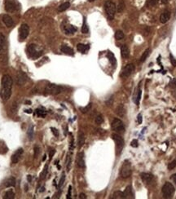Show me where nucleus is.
<instances>
[{"mask_svg": "<svg viewBox=\"0 0 176 199\" xmlns=\"http://www.w3.org/2000/svg\"><path fill=\"white\" fill-rule=\"evenodd\" d=\"M12 78L10 75L5 74L2 78V89H1V97L3 101H7L12 96Z\"/></svg>", "mask_w": 176, "mask_h": 199, "instance_id": "nucleus-1", "label": "nucleus"}, {"mask_svg": "<svg viewBox=\"0 0 176 199\" xmlns=\"http://www.w3.org/2000/svg\"><path fill=\"white\" fill-rule=\"evenodd\" d=\"M27 53L30 58L38 59L42 55V50H39V47L35 44H30L27 47Z\"/></svg>", "mask_w": 176, "mask_h": 199, "instance_id": "nucleus-2", "label": "nucleus"}, {"mask_svg": "<svg viewBox=\"0 0 176 199\" xmlns=\"http://www.w3.org/2000/svg\"><path fill=\"white\" fill-rule=\"evenodd\" d=\"M104 10L106 12L108 18L109 20H113L117 11V7L115 3H113L112 1H107L104 3Z\"/></svg>", "mask_w": 176, "mask_h": 199, "instance_id": "nucleus-3", "label": "nucleus"}, {"mask_svg": "<svg viewBox=\"0 0 176 199\" xmlns=\"http://www.w3.org/2000/svg\"><path fill=\"white\" fill-rule=\"evenodd\" d=\"M132 172V170H131V163L130 162V161L126 160L124 161L123 162L121 170H120V175L122 178H128L131 176Z\"/></svg>", "mask_w": 176, "mask_h": 199, "instance_id": "nucleus-4", "label": "nucleus"}, {"mask_svg": "<svg viewBox=\"0 0 176 199\" xmlns=\"http://www.w3.org/2000/svg\"><path fill=\"white\" fill-rule=\"evenodd\" d=\"M112 129L117 134H122L125 132V126L123 122L119 118H114L112 122Z\"/></svg>", "mask_w": 176, "mask_h": 199, "instance_id": "nucleus-5", "label": "nucleus"}, {"mask_svg": "<svg viewBox=\"0 0 176 199\" xmlns=\"http://www.w3.org/2000/svg\"><path fill=\"white\" fill-rule=\"evenodd\" d=\"M174 193V187L171 183L166 182L162 187V194L165 198H170Z\"/></svg>", "mask_w": 176, "mask_h": 199, "instance_id": "nucleus-6", "label": "nucleus"}, {"mask_svg": "<svg viewBox=\"0 0 176 199\" xmlns=\"http://www.w3.org/2000/svg\"><path fill=\"white\" fill-rule=\"evenodd\" d=\"M112 138L116 144V148H117V153L120 154L122 149H123V147H124V144H125L124 140H123L122 137L117 133H113L112 135Z\"/></svg>", "mask_w": 176, "mask_h": 199, "instance_id": "nucleus-7", "label": "nucleus"}, {"mask_svg": "<svg viewBox=\"0 0 176 199\" xmlns=\"http://www.w3.org/2000/svg\"><path fill=\"white\" fill-rule=\"evenodd\" d=\"M63 88L55 84H48L45 88V93L48 95H57L62 92Z\"/></svg>", "mask_w": 176, "mask_h": 199, "instance_id": "nucleus-8", "label": "nucleus"}, {"mask_svg": "<svg viewBox=\"0 0 176 199\" xmlns=\"http://www.w3.org/2000/svg\"><path fill=\"white\" fill-rule=\"evenodd\" d=\"M30 34V27L27 24H22L19 30V39L21 41H24Z\"/></svg>", "mask_w": 176, "mask_h": 199, "instance_id": "nucleus-9", "label": "nucleus"}, {"mask_svg": "<svg viewBox=\"0 0 176 199\" xmlns=\"http://www.w3.org/2000/svg\"><path fill=\"white\" fill-rule=\"evenodd\" d=\"M135 70V65L133 64H128L126 65L123 69L122 70V73H121V77L122 78H127L129 77L130 75L134 72Z\"/></svg>", "mask_w": 176, "mask_h": 199, "instance_id": "nucleus-10", "label": "nucleus"}, {"mask_svg": "<svg viewBox=\"0 0 176 199\" xmlns=\"http://www.w3.org/2000/svg\"><path fill=\"white\" fill-rule=\"evenodd\" d=\"M16 9V3L14 0H5V10L7 12H13Z\"/></svg>", "mask_w": 176, "mask_h": 199, "instance_id": "nucleus-11", "label": "nucleus"}, {"mask_svg": "<svg viewBox=\"0 0 176 199\" xmlns=\"http://www.w3.org/2000/svg\"><path fill=\"white\" fill-rule=\"evenodd\" d=\"M23 153H24L23 149H18L16 151V152L12 154V158H11L12 162L13 164L17 163L19 161H20L21 158L22 157Z\"/></svg>", "mask_w": 176, "mask_h": 199, "instance_id": "nucleus-12", "label": "nucleus"}, {"mask_svg": "<svg viewBox=\"0 0 176 199\" xmlns=\"http://www.w3.org/2000/svg\"><path fill=\"white\" fill-rule=\"evenodd\" d=\"M27 81V76L26 75L22 73V72H18L17 75H16V83L18 85H23L24 83H25V82Z\"/></svg>", "mask_w": 176, "mask_h": 199, "instance_id": "nucleus-13", "label": "nucleus"}, {"mask_svg": "<svg viewBox=\"0 0 176 199\" xmlns=\"http://www.w3.org/2000/svg\"><path fill=\"white\" fill-rule=\"evenodd\" d=\"M3 22L5 24V25L7 28L12 27L14 25V21L12 20V18L9 15H7V14L3 16Z\"/></svg>", "mask_w": 176, "mask_h": 199, "instance_id": "nucleus-14", "label": "nucleus"}, {"mask_svg": "<svg viewBox=\"0 0 176 199\" xmlns=\"http://www.w3.org/2000/svg\"><path fill=\"white\" fill-rule=\"evenodd\" d=\"M77 164H78V167L80 168L85 167V160H84V153L83 152L78 153V158H77Z\"/></svg>", "mask_w": 176, "mask_h": 199, "instance_id": "nucleus-15", "label": "nucleus"}, {"mask_svg": "<svg viewBox=\"0 0 176 199\" xmlns=\"http://www.w3.org/2000/svg\"><path fill=\"white\" fill-rule=\"evenodd\" d=\"M123 196H124V198H126V199L135 198L134 193H133V191H132V187L131 185L126 187V188L125 189V191L123 192Z\"/></svg>", "mask_w": 176, "mask_h": 199, "instance_id": "nucleus-16", "label": "nucleus"}, {"mask_svg": "<svg viewBox=\"0 0 176 199\" xmlns=\"http://www.w3.org/2000/svg\"><path fill=\"white\" fill-rule=\"evenodd\" d=\"M140 176H141V179H142L143 182H144V183H149L152 180V179H153V175L150 174V173H146V172L141 173Z\"/></svg>", "mask_w": 176, "mask_h": 199, "instance_id": "nucleus-17", "label": "nucleus"}, {"mask_svg": "<svg viewBox=\"0 0 176 199\" xmlns=\"http://www.w3.org/2000/svg\"><path fill=\"white\" fill-rule=\"evenodd\" d=\"M170 18V12L169 11H165L161 13V15L160 16V21L162 24H165L167 21H169Z\"/></svg>", "mask_w": 176, "mask_h": 199, "instance_id": "nucleus-18", "label": "nucleus"}, {"mask_svg": "<svg viewBox=\"0 0 176 199\" xmlns=\"http://www.w3.org/2000/svg\"><path fill=\"white\" fill-rule=\"evenodd\" d=\"M121 55L122 58H128L130 56V50L126 45H122L121 47Z\"/></svg>", "mask_w": 176, "mask_h": 199, "instance_id": "nucleus-19", "label": "nucleus"}, {"mask_svg": "<svg viewBox=\"0 0 176 199\" xmlns=\"http://www.w3.org/2000/svg\"><path fill=\"white\" fill-rule=\"evenodd\" d=\"M116 113L121 117H124L126 115V108L124 107V105H122V104L118 105L116 108Z\"/></svg>", "mask_w": 176, "mask_h": 199, "instance_id": "nucleus-20", "label": "nucleus"}, {"mask_svg": "<svg viewBox=\"0 0 176 199\" xmlns=\"http://www.w3.org/2000/svg\"><path fill=\"white\" fill-rule=\"evenodd\" d=\"M60 51H62L63 53L67 54V55H69V56H73V55H74L73 50L70 47H69V46H67V45H63L62 47H61Z\"/></svg>", "mask_w": 176, "mask_h": 199, "instance_id": "nucleus-21", "label": "nucleus"}, {"mask_svg": "<svg viewBox=\"0 0 176 199\" xmlns=\"http://www.w3.org/2000/svg\"><path fill=\"white\" fill-rule=\"evenodd\" d=\"M141 94H142V92H141V88H140V86H139V88H138L136 90V92L135 93V96H134V102L137 105H139L140 104V98H141Z\"/></svg>", "mask_w": 176, "mask_h": 199, "instance_id": "nucleus-22", "label": "nucleus"}, {"mask_svg": "<svg viewBox=\"0 0 176 199\" xmlns=\"http://www.w3.org/2000/svg\"><path fill=\"white\" fill-rule=\"evenodd\" d=\"M85 144V135L82 131H80L78 133V148H82Z\"/></svg>", "mask_w": 176, "mask_h": 199, "instance_id": "nucleus-23", "label": "nucleus"}, {"mask_svg": "<svg viewBox=\"0 0 176 199\" xmlns=\"http://www.w3.org/2000/svg\"><path fill=\"white\" fill-rule=\"evenodd\" d=\"M90 48V46L87 44H82V43H78L77 45V49L78 51H80V52L82 53H86V51H87Z\"/></svg>", "mask_w": 176, "mask_h": 199, "instance_id": "nucleus-24", "label": "nucleus"}, {"mask_svg": "<svg viewBox=\"0 0 176 199\" xmlns=\"http://www.w3.org/2000/svg\"><path fill=\"white\" fill-rule=\"evenodd\" d=\"M77 31V28L73 25H67L64 27V32L66 34H73Z\"/></svg>", "mask_w": 176, "mask_h": 199, "instance_id": "nucleus-25", "label": "nucleus"}, {"mask_svg": "<svg viewBox=\"0 0 176 199\" xmlns=\"http://www.w3.org/2000/svg\"><path fill=\"white\" fill-rule=\"evenodd\" d=\"M16 179L14 177H10L9 179H7V180L6 181L5 183V186L7 188H9V187H15L16 186Z\"/></svg>", "mask_w": 176, "mask_h": 199, "instance_id": "nucleus-26", "label": "nucleus"}, {"mask_svg": "<svg viewBox=\"0 0 176 199\" xmlns=\"http://www.w3.org/2000/svg\"><path fill=\"white\" fill-rule=\"evenodd\" d=\"M4 47H5V36L3 34H0V54L3 52Z\"/></svg>", "mask_w": 176, "mask_h": 199, "instance_id": "nucleus-27", "label": "nucleus"}, {"mask_svg": "<svg viewBox=\"0 0 176 199\" xmlns=\"http://www.w3.org/2000/svg\"><path fill=\"white\" fill-rule=\"evenodd\" d=\"M107 57L108 58L109 61H110V63H111L113 65H116L117 60H116V58H115V56H114L113 53H112L111 51H108V54H107Z\"/></svg>", "mask_w": 176, "mask_h": 199, "instance_id": "nucleus-28", "label": "nucleus"}, {"mask_svg": "<svg viewBox=\"0 0 176 199\" xmlns=\"http://www.w3.org/2000/svg\"><path fill=\"white\" fill-rule=\"evenodd\" d=\"M28 137H29V140H32L33 139H34V126L33 125H30V126H29V129H28Z\"/></svg>", "mask_w": 176, "mask_h": 199, "instance_id": "nucleus-29", "label": "nucleus"}, {"mask_svg": "<svg viewBox=\"0 0 176 199\" xmlns=\"http://www.w3.org/2000/svg\"><path fill=\"white\" fill-rule=\"evenodd\" d=\"M149 53H150V49H149V48H148L146 51H144V52L142 54L141 57H140V63L144 62V61L146 60V59H147V57H148V56H149Z\"/></svg>", "mask_w": 176, "mask_h": 199, "instance_id": "nucleus-30", "label": "nucleus"}, {"mask_svg": "<svg viewBox=\"0 0 176 199\" xmlns=\"http://www.w3.org/2000/svg\"><path fill=\"white\" fill-rule=\"evenodd\" d=\"M69 7H70V3H69V2L64 3L61 4V5L59 6L58 11L60 12H64V11H65V10H67V9H68Z\"/></svg>", "mask_w": 176, "mask_h": 199, "instance_id": "nucleus-31", "label": "nucleus"}, {"mask_svg": "<svg viewBox=\"0 0 176 199\" xmlns=\"http://www.w3.org/2000/svg\"><path fill=\"white\" fill-rule=\"evenodd\" d=\"M15 197V193H14L12 190H8L5 193V195H4L3 198L4 199H13Z\"/></svg>", "mask_w": 176, "mask_h": 199, "instance_id": "nucleus-32", "label": "nucleus"}, {"mask_svg": "<svg viewBox=\"0 0 176 199\" xmlns=\"http://www.w3.org/2000/svg\"><path fill=\"white\" fill-rule=\"evenodd\" d=\"M125 7H126L125 2L123 1V0H121V1L119 2V3H118L117 7V11L118 12H122L123 11H124Z\"/></svg>", "mask_w": 176, "mask_h": 199, "instance_id": "nucleus-33", "label": "nucleus"}, {"mask_svg": "<svg viewBox=\"0 0 176 199\" xmlns=\"http://www.w3.org/2000/svg\"><path fill=\"white\" fill-rule=\"evenodd\" d=\"M113 199H122L124 198V196H123V193L121 191H116L113 193Z\"/></svg>", "mask_w": 176, "mask_h": 199, "instance_id": "nucleus-34", "label": "nucleus"}, {"mask_svg": "<svg viewBox=\"0 0 176 199\" xmlns=\"http://www.w3.org/2000/svg\"><path fill=\"white\" fill-rule=\"evenodd\" d=\"M124 33H123L122 30H117L116 33H115V38L117 40H122L124 39Z\"/></svg>", "mask_w": 176, "mask_h": 199, "instance_id": "nucleus-35", "label": "nucleus"}, {"mask_svg": "<svg viewBox=\"0 0 176 199\" xmlns=\"http://www.w3.org/2000/svg\"><path fill=\"white\" fill-rule=\"evenodd\" d=\"M88 32H89V28L87 25V22H86V19L84 18L82 27V33H83V34H88Z\"/></svg>", "mask_w": 176, "mask_h": 199, "instance_id": "nucleus-36", "label": "nucleus"}, {"mask_svg": "<svg viewBox=\"0 0 176 199\" xmlns=\"http://www.w3.org/2000/svg\"><path fill=\"white\" fill-rule=\"evenodd\" d=\"M91 105H92V104H91V103H90V104H88V105H87V106H86V107H81V108H80L81 112H82V113H87L88 111H90V110H91Z\"/></svg>", "mask_w": 176, "mask_h": 199, "instance_id": "nucleus-37", "label": "nucleus"}, {"mask_svg": "<svg viewBox=\"0 0 176 199\" xmlns=\"http://www.w3.org/2000/svg\"><path fill=\"white\" fill-rule=\"evenodd\" d=\"M35 113H36V114H37L38 116L41 117H46V115H47V111L42 110H39V108H37L36 111H35Z\"/></svg>", "mask_w": 176, "mask_h": 199, "instance_id": "nucleus-38", "label": "nucleus"}, {"mask_svg": "<svg viewBox=\"0 0 176 199\" xmlns=\"http://www.w3.org/2000/svg\"><path fill=\"white\" fill-rule=\"evenodd\" d=\"M170 86L173 88L172 94L174 95L176 92V78H174V79L171 80V82L170 83Z\"/></svg>", "mask_w": 176, "mask_h": 199, "instance_id": "nucleus-39", "label": "nucleus"}, {"mask_svg": "<svg viewBox=\"0 0 176 199\" xmlns=\"http://www.w3.org/2000/svg\"><path fill=\"white\" fill-rule=\"evenodd\" d=\"M96 124H98V125H100L101 123H103V122H104V118H103V116L102 115H100V114H99V115H97L96 116Z\"/></svg>", "mask_w": 176, "mask_h": 199, "instance_id": "nucleus-40", "label": "nucleus"}, {"mask_svg": "<svg viewBox=\"0 0 176 199\" xmlns=\"http://www.w3.org/2000/svg\"><path fill=\"white\" fill-rule=\"evenodd\" d=\"M158 3V0H148L147 2V6L148 7H153L156 5Z\"/></svg>", "mask_w": 176, "mask_h": 199, "instance_id": "nucleus-41", "label": "nucleus"}, {"mask_svg": "<svg viewBox=\"0 0 176 199\" xmlns=\"http://www.w3.org/2000/svg\"><path fill=\"white\" fill-rule=\"evenodd\" d=\"M67 160H66V168H67V171L69 172L70 170V167H71V157L69 155L67 156Z\"/></svg>", "mask_w": 176, "mask_h": 199, "instance_id": "nucleus-42", "label": "nucleus"}, {"mask_svg": "<svg viewBox=\"0 0 176 199\" xmlns=\"http://www.w3.org/2000/svg\"><path fill=\"white\" fill-rule=\"evenodd\" d=\"M176 167V159L173 160L169 165H168V169L169 170H173L174 168Z\"/></svg>", "mask_w": 176, "mask_h": 199, "instance_id": "nucleus-43", "label": "nucleus"}, {"mask_svg": "<svg viewBox=\"0 0 176 199\" xmlns=\"http://www.w3.org/2000/svg\"><path fill=\"white\" fill-rule=\"evenodd\" d=\"M47 168H48V165L47 164V165L45 166V167H44L43 170H42V174H41V179H43V178L46 177V175H47Z\"/></svg>", "mask_w": 176, "mask_h": 199, "instance_id": "nucleus-44", "label": "nucleus"}, {"mask_svg": "<svg viewBox=\"0 0 176 199\" xmlns=\"http://www.w3.org/2000/svg\"><path fill=\"white\" fill-rule=\"evenodd\" d=\"M64 180H65V175H64V173H63L62 176H61V178H60V179L59 184H58V187H59V188H61V186H62L63 184H64Z\"/></svg>", "mask_w": 176, "mask_h": 199, "instance_id": "nucleus-45", "label": "nucleus"}, {"mask_svg": "<svg viewBox=\"0 0 176 199\" xmlns=\"http://www.w3.org/2000/svg\"><path fill=\"white\" fill-rule=\"evenodd\" d=\"M170 62H171V64H172V65L174 66V67H176V60L172 56V54H170Z\"/></svg>", "mask_w": 176, "mask_h": 199, "instance_id": "nucleus-46", "label": "nucleus"}, {"mask_svg": "<svg viewBox=\"0 0 176 199\" xmlns=\"http://www.w3.org/2000/svg\"><path fill=\"white\" fill-rule=\"evenodd\" d=\"M34 150V158H37V156L39 154V147L38 145H35Z\"/></svg>", "mask_w": 176, "mask_h": 199, "instance_id": "nucleus-47", "label": "nucleus"}, {"mask_svg": "<svg viewBox=\"0 0 176 199\" xmlns=\"http://www.w3.org/2000/svg\"><path fill=\"white\" fill-rule=\"evenodd\" d=\"M139 145V143H138V140H133L131 143V147H134V148H136Z\"/></svg>", "mask_w": 176, "mask_h": 199, "instance_id": "nucleus-48", "label": "nucleus"}, {"mask_svg": "<svg viewBox=\"0 0 176 199\" xmlns=\"http://www.w3.org/2000/svg\"><path fill=\"white\" fill-rule=\"evenodd\" d=\"M51 132L54 134V135H55V136H56V137H57V136L59 135L58 131H57V130H56L55 128H54V127H51Z\"/></svg>", "mask_w": 176, "mask_h": 199, "instance_id": "nucleus-49", "label": "nucleus"}, {"mask_svg": "<svg viewBox=\"0 0 176 199\" xmlns=\"http://www.w3.org/2000/svg\"><path fill=\"white\" fill-rule=\"evenodd\" d=\"M71 191H72V187L69 186V190H68V194H67V199L71 198Z\"/></svg>", "mask_w": 176, "mask_h": 199, "instance_id": "nucleus-50", "label": "nucleus"}, {"mask_svg": "<svg viewBox=\"0 0 176 199\" xmlns=\"http://www.w3.org/2000/svg\"><path fill=\"white\" fill-rule=\"evenodd\" d=\"M55 153V151L54 149H51V150L50 151V153H49V158H50V160H51V158H53V156H54Z\"/></svg>", "mask_w": 176, "mask_h": 199, "instance_id": "nucleus-51", "label": "nucleus"}, {"mask_svg": "<svg viewBox=\"0 0 176 199\" xmlns=\"http://www.w3.org/2000/svg\"><path fill=\"white\" fill-rule=\"evenodd\" d=\"M137 121H138V123H139V124H141V123H142V115H141V113H140V114L137 116Z\"/></svg>", "mask_w": 176, "mask_h": 199, "instance_id": "nucleus-52", "label": "nucleus"}, {"mask_svg": "<svg viewBox=\"0 0 176 199\" xmlns=\"http://www.w3.org/2000/svg\"><path fill=\"white\" fill-rule=\"evenodd\" d=\"M16 110H17L16 105V104H14V105H12V111L13 113H15L16 112Z\"/></svg>", "mask_w": 176, "mask_h": 199, "instance_id": "nucleus-53", "label": "nucleus"}, {"mask_svg": "<svg viewBox=\"0 0 176 199\" xmlns=\"http://www.w3.org/2000/svg\"><path fill=\"white\" fill-rule=\"evenodd\" d=\"M79 198H81V199H86L87 198V196H86V194L85 193H80V195H79Z\"/></svg>", "mask_w": 176, "mask_h": 199, "instance_id": "nucleus-54", "label": "nucleus"}, {"mask_svg": "<svg viewBox=\"0 0 176 199\" xmlns=\"http://www.w3.org/2000/svg\"><path fill=\"white\" fill-rule=\"evenodd\" d=\"M171 179L176 184V174H174V175H173V176H171Z\"/></svg>", "mask_w": 176, "mask_h": 199, "instance_id": "nucleus-55", "label": "nucleus"}, {"mask_svg": "<svg viewBox=\"0 0 176 199\" xmlns=\"http://www.w3.org/2000/svg\"><path fill=\"white\" fill-rule=\"evenodd\" d=\"M27 179H28V181H29V182H31V180H32V176H30V175H29V176H27Z\"/></svg>", "mask_w": 176, "mask_h": 199, "instance_id": "nucleus-56", "label": "nucleus"}, {"mask_svg": "<svg viewBox=\"0 0 176 199\" xmlns=\"http://www.w3.org/2000/svg\"><path fill=\"white\" fill-rule=\"evenodd\" d=\"M25 113H32L33 110H25Z\"/></svg>", "mask_w": 176, "mask_h": 199, "instance_id": "nucleus-57", "label": "nucleus"}, {"mask_svg": "<svg viewBox=\"0 0 176 199\" xmlns=\"http://www.w3.org/2000/svg\"><path fill=\"white\" fill-rule=\"evenodd\" d=\"M168 2H169V0H161V3H164V4L168 3Z\"/></svg>", "mask_w": 176, "mask_h": 199, "instance_id": "nucleus-58", "label": "nucleus"}, {"mask_svg": "<svg viewBox=\"0 0 176 199\" xmlns=\"http://www.w3.org/2000/svg\"><path fill=\"white\" fill-rule=\"evenodd\" d=\"M25 104H26V105H31V104H32V102L30 101H25Z\"/></svg>", "mask_w": 176, "mask_h": 199, "instance_id": "nucleus-59", "label": "nucleus"}, {"mask_svg": "<svg viewBox=\"0 0 176 199\" xmlns=\"http://www.w3.org/2000/svg\"><path fill=\"white\" fill-rule=\"evenodd\" d=\"M46 157H47L46 155H44V156H43V158H42V161H45V160H46V158H47Z\"/></svg>", "mask_w": 176, "mask_h": 199, "instance_id": "nucleus-60", "label": "nucleus"}, {"mask_svg": "<svg viewBox=\"0 0 176 199\" xmlns=\"http://www.w3.org/2000/svg\"><path fill=\"white\" fill-rule=\"evenodd\" d=\"M89 2H94V1H96V0H88Z\"/></svg>", "mask_w": 176, "mask_h": 199, "instance_id": "nucleus-61", "label": "nucleus"}]
</instances>
